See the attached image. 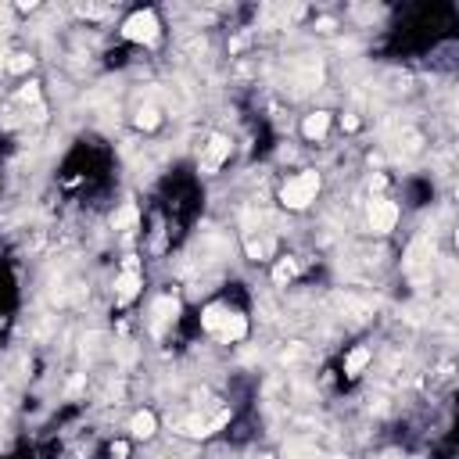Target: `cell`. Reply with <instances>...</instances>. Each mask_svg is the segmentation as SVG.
<instances>
[{"label": "cell", "instance_id": "1", "mask_svg": "<svg viewBox=\"0 0 459 459\" xmlns=\"http://www.w3.org/2000/svg\"><path fill=\"white\" fill-rule=\"evenodd\" d=\"M316 194H319V172L305 169V172H298V176H291L280 187V205L298 212V208H309L316 201Z\"/></svg>", "mask_w": 459, "mask_h": 459}, {"label": "cell", "instance_id": "7", "mask_svg": "<svg viewBox=\"0 0 459 459\" xmlns=\"http://www.w3.org/2000/svg\"><path fill=\"white\" fill-rule=\"evenodd\" d=\"M327 130H330V115H327V111H312L309 119L302 123L305 140H323V137H327Z\"/></svg>", "mask_w": 459, "mask_h": 459}, {"label": "cell", "instance_id": "8", "mask_svg": "<svg viewBox=\"0 0 459 459\" xmlns=\"http://www.w3.org/2000/svg\"><path fill=\"white\" fill-rule=\"evenodd\" d=\"M154 427H158V420H154V413H137L133 420H130V431H133V438H151L154 434Z\"/></svg>", "mask_w": 459, "mask_h": 459}, {"label": "cell", "instance_id": "3", "mask_svg": "<svg viewBox=\"0 0 459 459\" xmlns=\"http://www.w3.org/2000/svg\"><path fill=\"white\" fill-rule=\"evenodd\" d=\"M398 205L391 201V198H370V205H366V219H370V230L373 234H391L395 230V222H398Z\"/></svg>", "mask_w": 459, "mask_h": 459}, {"label": "cell", "instance_id": "9", "mask_svg": "<svg viewBox=\"0 0 459 459\" xmlns=\"http://www.w3.org/2000/svg\"><path fill=\"white\" fill-rule=\"evenodd\" d=\"M226 305H208L205 312H201V327L208 330V334H219V327H222V319H226Z\"/></svg>", "mask_w": 459, "mask_h": 459}, {"label": "cell", "instance_id": "10", "mask_svg": "<svg viewBox=\"0 0 459 459\" xmlns=\"http://www.w3.org/2000/svg\"><path fill=\"white\" fill-rule=\"evenodd\" d=\"M373 359V352L370 348H356L348 359H344V373H348V377H359L363 370H366V363Z\"/></svg>", "mask_w": 459, "mask_h": 459}, {"label": "cell", "instance_id": "5", "mask_svg": "<svg viewBox=\"0 0 459 459\" xmlns=\"http://www.w3.org/2000/svg\"><path fill=\"white\" fill-rule=\"evenodd\" d=\"M140 273H137V259H126V269H123V276L115 280V302H133L137 295H140Z\"/></svg>", "mask_w": 459, "mask_h": 459}, {"label": "cell", "instance_id": "6", "mask_svg": "<svg viewBox=\"0 0 459 459\" xmlns=\"http://www.w3.org/2000/svg\"><path fill=\"white\" fill-rule=\"evenodd\" d=\"M219 341H226V344H234V341H244L248 337V319L241 316V312H226V319H222V327H219V334H215Z\"/></svg>", "mask_w": 459, "mask_h": 459}, {"label": "cell", "instance_id": "12", "mask_svg": "<svg viewBox=\"0 0 459 459\" xmlns=\"http://www.w3.org/2000/svg\"><path fill=\"white\" fill-rule=\"evenodd\" d=\"M133 219H137V205H126L119 215H111V226H115V230H123V226H130Z\"/></svg>", "mask_w": 459, "mask_h": 459}, {"label": "cell", "instance_id": "13", "mask_svg": "<svg viewBox=\"0 0 459 459\" xmlns=\"http://www.w3.org/2000/svg\"><path fill=\"white\" fill-rule=\"evenodd\" d=\"M33 65V57L29 54H11V62H8V72H26Z\"/></svg>", "mask_w": 459, "mask_h": 459}, {"label": "cell", "instance_id": "11", "mask_svg": "<svg viewBox=\"0 0 459 459\" xmlns=\"http://www.w3.org/2000/svg\"><path fill=\"white\" fill-rule=\"evenodd\" d=\"M158 123H162L158 108H140V115H137V126H140V130H154Z\"/></svg>", "mask_w": 459, "mask_h": 459}, {"label": "cell", "instance_id": "4", "mask_svg": "<svg viewBox=\"0 0 459 459\" xmlns=\"http://www.w3.org/2000/svg\"><path fill=\"white\" fill-rule=\"evenodd\" d=\"M230 151H234V144H230V137H222V133H212L208 137V144H205V151H201V172H219L222 169V162H230Z\"/></svg>", "mask_w": 459, "mask_h": 459}, {"label": "cell", "instance_id": "2", "mask_svg": "<svg viewBox=\"0 0 459 459\" xmlns=\"http://www.w3.org/2000/svg\"><path fill=\"white\" fill-rule=\"evenodd\" d=\"M123 36H126V40H133V43H158L162 26H158L154 11H137V15H130V18H126Z\"/></svg>", "mask_w": 459, "mask_h": 459}, {"label": "cell", "instance_id": "15", "mask_svg": "<svg viewBox=\"0 0 459 459\" xmlns=\"http://www.w3.org/2000/svg\"><path fill=\"white\" fill-rule=\"evenodd\" d=\"M104 11H108V8H101V4H83V8H79V15H90V18H101Z\"/></svg>", "mask_w": 459, "mask_h": 459}, {"label": "cell", "instance_id": "14", "mask_svg": "<svg viewBox=\"0 0 459 459\" xmlns=\"http://www.w3.org/2000/svg\"><path fill=\"white\" fill-rule=\"evenodd\" d=\"M273 276H276V283H283V280H291V276H295V262H287V259H283V262L276 266V273H273Z\"/></svg>", "mask_w": 459, "mask_h": 459}]
</instances>
